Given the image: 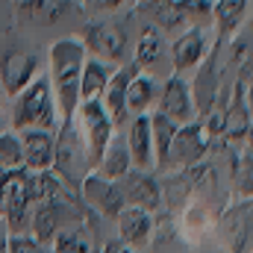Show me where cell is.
I'll use <instances>...</instances> for the list:
<instances>
[{"label": "cell", "instance_id": "1", "mask_svg": "<svg viewBox=\"0 0 253 253\" xmlns=\"http://www.w3.org/2000/svg\"><path fill=\"white\" fill-rule=\"evenodd\" d=\"M50 56V88H53V100H56V112H59V126H68L74 121V112L80 106V71L85 62V47L80 44L77 36H62L50 44L47 50Z\"/></svg>", "mask_w": 253, "mask_h": 253}, {"label": "cell", "instance_id": "2", "mask_svg": "<svg viewBox=\"0 0 253 253\" xmlns=\"http://www.w3.org/2000/svg\"><path fill=\"white\" fill-rule=\"evenodd\" d=\"M59 112H56V100H53V88L50 80L44 74H39L30 85H24L15 94V106H12V129H47L56 132L59 129Z\"/></svg>", "mask_w": 253, "mask_h": 253}, {"label": "cell", "instance_id": "3", "mask_svg": "<svg viewBox=\"0 0 253 253\" xmlns=\"http://www.w3.org/2000/svg\"><path fill=\"white\" fill-rule=\"evenodd\" d=\"M33 212V180L27 168L0 171V221L9 233H24L30 227Z\"/></svg>", "mask_w": 253, "mask_h": 253}, {"label": "cell", "instance_id": "4", "mask_svg": "<svg viewBox=\"0 0 253 253\" xmlns=\"http://www.w3.org/2000/svg\"><path fill=\"white\" fill-rule=\"evenodd\" d=\"M71 124L80 129V141H83V150H85V159H88V168L94 171L109 138L115 135V124L112 118L106 115L103 103L100 100H83L74 112V121Z\"/></svg>", "mask_w": 253, "mask_h": 253}, {"label": "cell", "instance_id": "5", "mask_svg": "<svg viewBox=\"0 0 253 253\" xmlns=\"http://www.w3.org/2000/svg\"><path fill=\"white\" fill-rule=\"evenodd\" d=\"M221 138H227L233 144H248L251 141V62L242 65L239 80H236V85L227 97Z\"/></svg>", "mask_w": 253, "mask_h": 253}, {"label": "cell", "instance_id": "6", "mask_svg": "<svg viewBox=\"0 0 253 253\" xmlns=\"http://www.w3.org/2000/svg\"><path fill=\"white\" fill-rule=\"evenodd\" d=\"M80 221V209H77V197H59V200H42V203H33V212H30V227H33V239L42 242V245H50L53 236L68 227V224H77Z\"/></svg>", "mask_w": 253, "mask_h": 253}, {"label": "cell", "instance_id": "7", "mask_svg": "<svg viewBox=\"0 0 253 253\" xmlns=\"http://www.w3.org/2000/svg\"><path fill=\"white\" fill-rule=\"evenodd\" d=\"M77 39L85 47V53L106 62L118 65L126 53V30L115 21H85Z\"/></svg>", "mask_w": 253, "mask_h": 253}, {"label": "cell", "instance_id": "8", "mask_svg": "<svg viewBox=\"0 0 253 253\" xmlns=\"http://www.w3.org/2000/svg\"><path fill=\"white\" fill-rule=\"evenodd\" d=\"M39 68H42V59L36 50L18 47V44L0 47V85L9 97H15L24 85H30L39 77Z\"/></svg>", "mask_w": 253, "mask_h": 253}, {"label": "cell", "instance_id": "9", "mask_svg": "<svg viewBox=\"0 0 253 253\" xmlns=\"http://www.w3.org/2000/svg\"><path fill=\"white\" fill-rule=\"evenodd\" d=\"M209 141H212L209 132L203 129L197 118L189 124H180L171 141V150H168V171H183L191 165H200L203 156L209 153Z\"/></svg>", "mask_w": 253, "mask_h": 253}, {"label": "cell", "instance_id": "10", "mask_svg": "<svg viewBox=\"0 0 253 253\" xmlns=\"http://www.w3.org/2000/svg\"><path fill=\"white\" fill-rule=\"evenodd\" d=\"M80 197L85 200V206H91L97 215H103V218H118V212L124 209V191H121V183H115V180H106V177H100L97 171H88L83 180H80Z\"/></svg>", "mask_w": 253, "mask_h": 253}, {"label": "cell", "instance_id": "11", "mask_svg": "<svg viewBox=\"0 0 253 253\" xmlns=\"http://www.w3.org/2000/svg\"><path fill=\"white\" fill-rule=\"evenodd\" d=\"M156 109L162 115H168L171 121H177V124H189V121L197 118L194 97H191V83L183 74H171L165 83H159Z\"/></svg>", "mask_w": 253, "mask_h": 253}, {"label": "cell", "instance_id": "12", "mask_svg": "<svg viewBox=\"0 0 253 253\" xmlns=\"http://www.w3.org/2000/svg\"><path fill=\"white\" fill-rule=\"evenodd\" d=\"M221 42L209 47V53L203 56V62L194 68V85H191V97H194V109L200 115L209 112V106L215 103V97L221 94Z\"/></svg>", "mask_w": 253, "mask_h": 253}, {"label": "cell", "instance_id": "13", "mask_svg": "<svg viewBox=\"0 0 253 253\" xmlns=\"http://www.w3.org/2000/svg\"><path fill=\"white\" fill-rule=\"evenodd\" d=\"M118 183H121L126 206H138V209H147V212H156L162 206V183L156 180L153 171L129 168Z\"/></svg>", "mask_w": 253, "mask_h": 253}, {"label": "cell", "instance_id": "14", "mask_svg": "<svg viewBox=\"0 0 253 253\" xmlns=\"http://www.w3.org/2000/svg\"><path fill=\"white\" fill-rule=\"evenodd\" d=\"M74 12L83 15L74 0H18V18L30 27H56Z\"/></svg>", "mask_w": 253, "mask_h": 253}, {"label": "cell", "instance_id": "15", "mask_svg": "<svg viewBox=\"0 0 253 253\" xmlns=\"http://www.w3.org/2000/svg\"><path fill=\"white\" fill-rule=\"evenodd\" d=\"M209 53V36L203 27H186L174 44H171V65H174V74H186L194 71L197 65L203 62V56Z\"/></svg>", "mask_w": 253, "mask_h": 253}, {"label": "cell", "instance_id": "16", "mask_svg": "<svg viewBox=\"0 0 253 253\" xmlns=\"http://www.w3.org/2000/svg\"><path fill=\"white\" fill-rule=\"evenodd\" d=\"M115 224H118V242H124L129 251L147 248V242L153 239V230H156L153 212L138 209V206H124V209L118 212Z\"/></svg>", "mask_w": 253, "mask_h": 253}, {"label": "cell", "instance_id": "17", "mask_svg": "<svg viewBox=\"0 0 253 253\" xmlns=\"http://www.w3.org/2000/svg\"><path fill=\"white\" fill-rule=\"evenodd\" d=\"M21 150H24V168L27 171H47L53 168L56 156V132L47 129H21Z\"/></svg>", "mask_w": 253, "mask_h": 253}, {"label": "cell", "instance_id": "18", "mask_svg": "<svg viewBox=\"0 0 253 253\" xmlns=\"http://www.w3.org/2000/svg\"><path fill=\"white\" fill-rule=\"evenodd\" d=\"M126 150H129V162L135 171H153V141H150V118L144 115H132L129 132H126Z\"/></svg>", "mask_w": 253, "mask_h": 253}, {"label": "cell", "instance_id": "19", "mask_svg": "<svg viewBox=\"0 0 253 253\" xmlns=\"http://www.w3.org/2000/svg\"><path fill=\"white\" fill-rule=\"evenodd\" d=\"M159 97V80L150 71H132L129 83H126V112L129 115H144L156 106Z\"/></svg>", "mask_w": 253, "mask_h": 253}, {"label": "cell", "instance_id": "20", "mask_svg": "<svg viewBox=\"0 0 253 253\" xmlns=\"http://www.w3.org/2000/svg\"><path fill=\"white\" fill-rule=\"evenodd\" d=\"M132 71H135V65L132 68H115L112 80L106 83V88L100 94V103H103L106 115L112 118L115 126H124V121L129 118V112H126V83H129Z\"/></svg>", "mask_w": 253, "mask_h": 253}, {"label": "cell", "instance_id": "21", "mask_svg": "<svg viewBox=\"0 0 253 253\" xmlns=\"http://www.w3.org/2000/svg\"><path fill=\"white\" fill-rule=\"evenodd\" d=\"M248 12H251V0H212V15L221 44L248 24Z\"/></svg>", "mask_w": 253, "mask_h": 253}, {"label": "cell", "instance_id": "22", "mask_svg": "<svg viewBox=\"0 0 253 253\" xmlns=\"http://www.w3.org/2000/svg\"><path fill=\"white\" fill-rule=\"evenodd\" d=\"M147 118H150V141H153V171H168V150L180 124L162 115L159 109H150Z\"/></svg>", "mask_w": 253, "mask_h": 253}, {"label": "cell", "instance_id": "23", "mask_svg": "<svg viewBox=\"0 0 253 253\" xmlns=\"http://www.w3.org/2000/svg\"><path fill=\"white\" fill-rule=\"evenodd\" d=\"M115 62H106V59H97V56H85L83 62V71H80V103L83 100H100L106 83L112 80L115 74Z\"/></svg>", "mask_w": 253, "mask_h": 253}, {"label": "cell", "instance_id": "24", "mask_svg": "<svg viewBox=\"0 0 253 253\" xmlns=\"http://www.w3.org/2000/svg\"><path fill=\"white\" fill-rule=\"evenodd\" d=\"M138 15H144L147 24H153L159 33H177L186 27V18H183L177 0H141Z\"/></svg>", "mask_w": 253, "mask_h": 253}, {"label": "cell", "instance_id": "25", "mask_svg": "<svg viewBox=\"0 0 253 253\" xmlns=\"http://www.w3.org/2000/svg\"><path fill=\"white\" fill-rule=\"evenodd\" d=\"M129 168H132V162H129V150H126V141L121 138V135H112L94 171H97L100 177H106V180H115V183H118V180L124 177Z\"/></svg>", "mask_w": 253, "mask_h": 253}, {"label": "cell", "instance_id": "26", "mask_svg": "<svg viewBox=\"0 0 253 253\" xmlns=\"http://www.w3.org/2000/svg\"><path fill=\"white\" fill-rule=\"evenodd\" d=\"M162 53H165V39H162V33L153 27V24H144L141 27V33H138V39H135V68L138 71H147V68H153V65L162 59Z\"/></svg>", "mask_w": 253, "mask_h": 253}, {"label": "cell", "instance_id": "27", "mask_svg": "<svg viewBox=\"0 0 253 253\" xmlns=\"http://www.w3.org/2000/svg\"><path fill=\"white\" fill-rule=\"evenodd\" d=\"M50 251H53V253H91V251H94L91 230H88L83 221L68 224V227H62V230L53 236Z\"/></svg>", "mask_w": 253, "mask_h": 253}, {"label": "cell", "instance_id": "28", "mask_svg": "<svg viewBox=\"0 0 253 253\" xmlns=\"http://www.w3.org/2000/svg\"><path fill=\"white\" fill-rule=\"evenodd\" d=\"M30 180H33V203H42V200H59V197H71L77 194L74 189H68L59 174L53 168L47 171H30Z\"/></svg>", "mask_w": 253, "mask_h": 253}, {"label": "cell", "instance_id": "29", "mask_svg": "<svg viewBox=\"0 0 253 253\" xmlns=\"http://www.w3.org/2000/svg\"><path fill=\"white\" fill-rule=\"evenodd\" d=\"M24 168V150L18 132H0V171Z\"/></svg>", "mask_w": 253, "mask_h": 253}, {"label": "cell", "instance_id": "30", "mask_svg": "<svg viewBox=\"0 0 253 253\" xmlns=\"http://www.w3.org/2000/svg\"><path fill=\"white\" fill-rule=\"evenodd\" d=\"M233 186H236V194L242 197V200H251V147L245 144V150L242 153H236V159H233Z\"/></svg>", "mask_w": 253, "mask_h": 253}, {"label": "cell", "instance_id": "31", "mask_svg": "<svg viewBox=\"0 0 253 253\" xmlns=\"http://www.w3.org/2000/svg\"><path fill=\"white\" fill-rule=\"evenodd\" d=\"M6 253H53V251H50L47 245L36 242L33 236L15 233V236H9V242H6Z\"/></svg>", "mask_w": 253, "mask_h": 253}, {"label": "cell", "instance_id": "32", "mask_svg": "<svg viewBox=\"0 0 253 253\" xmlns=\"http://www.w3.org/2000/svg\"><path fill=\"white\" fill-rule=\"evenodd\" d=\"M177 6H180L186 24H194L197 18L212 15V0H177Z\"/></svg>", "mask_w": 253, "mask_h": 253}, {"label": "cell", "instance_id": "33", "mask_svg": "<svg viewBox=\"0 0 253 253\" xmlns=\"http://www.w3.org/2000/svg\"><path fill=\"white\" fill-rule=\"evenodd\" d=\"M251 27L245 24V33H239V36H233V47H230V62L236 65H245L251 62Z\"/></svg>", "mask_w": 253, "mask_h": 253}, {"label": "cell", "instance_id": "34", "mask_svg": "<svg viewBox=\"0 0 253 253\" xmlns=\"http://www.w3.org/2000/svg\"><path fill=\"white\" fill-rule=\"evenodd\" d=\"M100 253H132V251L126 248L124 242H118V239H112V242H106V245H103V251H100Z\"/></svg>", "mask_w": 253, "mask_h": 253}, {"label": "cell", "instance_id": "35", "mask_svg": "<svg viewBox=\"0 0 253 253\" xmlns=\"http://www.w3.org/2000/svg\"><path fill=\"white\" fill-rule=\"evenodd\" d=\"M126 0H94V6L100 9V12H112V9H121Z\"/></svg>", "mask_w": 253, "mask_h": 253}, {"label": "cell", "instance_id": "36", "mask_svg": "<svg viewBox=\"0 0 253 253\" xmlns=\"http://www.w3.org/2000/svg\"><path fill=\"white\" fill-rule=\"evenodd\" d=\"M3 100H6V91H3V85H0V115H3Z\"/></svg>", "mask_w": 253, "mask_h": 253}, {"label": "cell", "instance_id": "37", "mask_svg": "<svg viewBox=\"0 0 253 253\" xmlns=\"http://www.w3.org/2000/svg\"><path fill=\"white\" fill-rule=\"evenodd\" d=\"M0 224H3V221H0Z\"/></svg>", "mask_w": 253, "mask_h": 253}]
</instances>
